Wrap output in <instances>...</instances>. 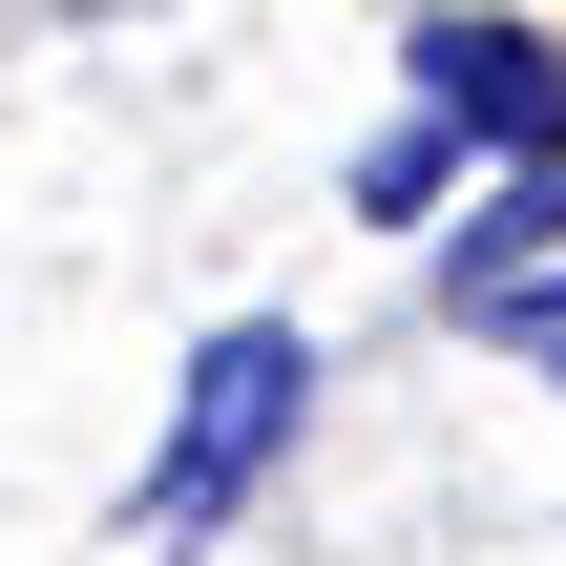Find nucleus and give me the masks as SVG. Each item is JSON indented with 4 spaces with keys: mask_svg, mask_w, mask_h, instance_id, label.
<instances>
[{
    "mask_svg": "<svg viewBox=\"0 0 566 566\" xmlns=\"http://www.w3.org/2000/svg\"><path fill=\"white\" fill-rule=\"evenodd\" d=\"M483 336H504V357H525V378H566V273H525V294H504V315H483Z\"/></svg>",
    "mask_w": 566,
    "mask_h": 566,
    "instance_id": "nucleus-5",
    "label": "nucleus"
},
{
    "mask_svg": "<svg viewBox=\"0 0 566 566\" xmlns=\"http://www.w3.org/2000/svg\"><path fill=\"white\" fill-rule=\"evenodd\" d=\"M399 63H420V105H441L462 147H504V168H566V42H525V21H420Z\"/></svg>",
    "mask_w": 566,
    "mask_h": 566,
    "instance_id": "nucleus-2",
    "label": "nucleus"
},
{
    "mask_svg": "<svg viewBox=\"0 0 566 566\" xmlns=\"http://www.w3.org/2000/svg\"><path fill=\"white\" fill-rule=\"evenodd\" d=\"M441 168H462V126L420 105V126H378V147H357V210H441Z\"/></svg>",
    "mask_w": 566,
    "mask_h": 566,
    "instance_id": "nucleus-4",
    "label": "nucleus"
},
{
    "mask_svg": "<svg viewBox=\"0 0 566 566\" xmlns=\"http://www.w3.org/2000/svg\"><path fill=\"white\" fill-rule=\"evenodd\" d=\"M63 21H147V0H63Z\"/></svg>",
    "mask_w": 566,
    "mask_h": 566,
    "instance_id": "nucleus-6",
    "label": "nucleus"
},
{
    "mask_svg": "<svg viewBox=\"0 0 566 566\" xmlns=\"http://www.w3.org/2000/svg\"><path fill=\"white\" fill-rule=\"evenodd\" d=\"M294 420H315V336H294V315H231V336L189 357V399H168V462L126 483V525H147V546H210V525H231V504L294 462Z\"/></svg>",
    "mask_w": 566,
    "mask_h": 566,
    "instance_id": "nucleus-1",
    "label": "nucleus"
},
{
    "mask_svg": "<svg viewBox=\"0 0 566 566\" xmlns=\"http://www.w3.org/2000/svg\"><path fill=\"white\" fill-rule=\"evenodd\" d=\"M525 273H566V168H504V189L441 231V315H504Z\"/></svg>",
    "mask_w": 566,
    "mask_h": 566,
    "instance_id": "nucleus-3",
    "label": "nucleus"
}]
</instances>
